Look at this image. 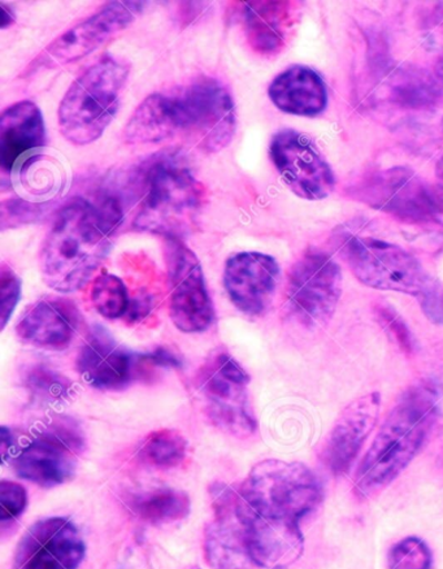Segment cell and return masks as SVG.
I'll return each instance as SVG.
<instances>
[{
    "instance_id": "7402d4cb",
    "label": "cell",
    "mask_w": 443,
    "mask_h": 569,
    "mask_svg": "<svg viewBox=\"0 0 443 569\" xmlns=\"http://www.w3.org/2000/svg\"><path fill=\"white\" fill-rule=\"evenodd\" d=\"M269 96L280 111L302 118L318 117L328 103L322 77L304 66H293L280 73L271 82Z\"/></svg>"
},
{
    "instance_id": "e575fe53",
    "label": "cell",
    "mask_w": 443,
    "mask_h": 569,
    "mask_svg": "<svg viewBox=\"0 0 443 569\" xmlns=\"http://www.w3.org/2000/svg\"><path fill=\"white\" fill-rule=\"evenodd\" d=\"M435 176H437V180L443 188V157L439 160L437 166H435Z\"/></svg>"
},
{
    "instance_id": "44dd1931",
    "label": "cell",
    "mask_w": 443,
    "mask_h": 569,
    "mask_svg": "<svg viewBox=\"0 0 443 569\" xmlns=\"http://www.w3.org/2000/svg\"><path fill=\"white\" fill-rule=\"evenodd\" d=\"M46 143L43 114L34 102L14 103L0 118V166L13 172Z\"/></svg>"
},
{
    "instance_id": "6da1fadb",
    "label": "cell",
    "mask_w": 443,
    "mask_h": 569,
    "mask_svg": "<svg viewBox=\"0 0 443 569\" xmlns=\"http://www.w3.org/2000/svg\"><path fill=\"white\" fill-rule=\"evenodd\" d=\"M323 498L322 483L302 463L266 459L252 468L234 491V506L255 566L286 569L300 560L301 522L318 511Z\"/></svg>"
},
{
    "instance_id": "f546056e",
    "label": "cell",
    "mask_w": 443,
    "mask_h": 569,
    "mask_svg": "<svg viewBox=\"0 0 443 569\" xmlns=\"http://www.w3.org/2000/svg\"><path fill=\"white\" fill-rule=\"evenodd\" d=\"M28 503V495L24 487L13 481L0 482V520L2 526L12 525L21 517Z\"/></svg>"
},
{
    "instance_id": "277c9868",
    "label": "cell",
    "mask_w": 443,
    "mask_h": 569,
    "mask_svg": "<svg viewBox=\"0 0 443 569\" xmlns=\"http://www.w3.org/2000/svg\"><path fill=\"white\" fill-rule=\"evenodd\" d=\"M129 74L125 59L105 57L78 77L59 106L61 136L74 146L97 142L117 117Z\"/></svg>"
},
{
    "instance_id": "7c38bea8",
    "label": "cell",
    "mask_w": 443,
    "mask_h": 569,
    "mask_svg": "<svg viewBox=\"0 0 443 569\" xmlns=\"http://www.w3.org/2000/svg\"><path fill=\"white\" fill-rule=\"evenodd\" d=\"M164 249L171 283L172 322L183 333L204 332L215 319V311L200 260L179 238H165Z\"/></svg>"
},
{
    "instance_id": "ba28073f",
    "label": "cell",
    "mask_w": 443,
    "mask_h": 569,
    "mask_svg": "<svg viewBox=\"0 0 443 569\" xmlns=\"http://www.w3.org/2000/svg\"><path fill=\"white\" fill-rule=\"evenodd\" d=\"M181 133L198 149L217 153L232 142L235 128V107L231 91L212 77H200L179 94Z\"/></svg>"
},
{
    "instance_id": "836d02e7",
    "label": "cell",
    "mask_w": 443,
    "mask_h": 569,
    "mask_svg": "<svg viewBox=\"0 0 443 569\" xmlns=\"http://www.w3.org/2000/svg\"><path fill=\"white\" fill-rule=\"evenodd\" d=\"M2 430H3L2 456H3V459H6L7 452H9V450L11 449L12 437H11L10 430L7 429L6 427H3Z\"/></svg>"
},
{
    "instance_id": "d4e9b609",
    "label": "cell",
    "mask_w": 443,
    "mask_h": 569,
    "mask_svg": "<svg viewBox=\"0 0 443 569\" xmlns=\"http://www.w3.org/2000/svg\"><path fill=\"white\" fill-rule=\"evenodd\" d=\"M190 498L175 489H158L135 497L131 507L143 521L154 526L172 525L187 519L190 513Z\"/></svg>"
},
{
    "instance_id": "4dcf8cb0",
    "label": "cell",
    "mask_w": 443,
    "mask_h": 569,
    "mask_svg": "<svg viewBox=\"0 0 443 569\" xmlns=\"http://www.w3.org/2000/svg\"><path fill=\"white\" fill-rule=\"evenodd\" d=\"M21 296V280L20 277L14 273L11 267L3 264L2 272H0V321H2V329L6 328L7 322L12 317L14 309L19 303Z\"/></svg>"
},
{
    "instance_id": "f1b7e54d",
    "label": "cell",
    "mask_w": 443,
    "mask_h": 569,
    "mask_svg": "<svg viewBox=\"0 0 443 569\" xmlns=\"http://www.w3.org/2000/svg\"><path fill=\"white\" fill-rule=\"evenodd\" d=\"M430 546L419 537H406L389 551V569H432Z\"/></svg>"
},
{
    "instance_id": "83f0119b",
    "label": "cell",
    "mask_w": 443,
    "mask_h": 569,
    "mask_svg": "<svg viewBox=\"0 0 443 569\" xmlns=\"http://www.w3.org/2000/svg\"><path fill=\"white\" fill-rule=\"evenodd\" d=\"M24 386L30 395L42 402L63 401L71 393V382L44 365H36L28 369Z\"/></svg>"
},
{
    "instance_id": "5bb4252c",
    "label": "cell",
    "mask_w": 443,
    "mask_h": 569,
    "mask_svg": "<svg viewBox=\"0 0 443 569\" xmlns=\"http://www.w3.org/2000/svg\"><path fill=\"white\" fill-rule=\"evenodd\" d=\"M85 552V542L71 520L48 518L37 521L22 536L14 553V569H78Z\"/></svg>"
},
{
    "instance_id": "1f68e13d",
    "label": "cell",
    "mask_w": 443,
    "mask_h": 569,
    "mask_svg": "<svg viewBox=\"0 0 443 569\" xmlns=\"http://www.w3.org/2000/svg\"><path fill=\"white\" fill-rule=\"evenodd\" d=\"M381 319L384 320L385 326L395 336L396 341L402 345L403 349L410 351L412 349L409 329L404 327L403 322L396 317L395 313L389 309L381 310Z\"/></svg>"
},
{
    "instance_id": "8fae6325",
    "label": "cell",
    "mask_w": 443,
    "mask_h": 569,
    "mask_svg": "<svg viewBox=\"0 0 443 569\" xmlns=\"http://www.w3.org/2000/svg\"><path fill=\"white\" fill-rule=\"evenodd\" d=\"M142 2H112L105 4L93 17L59 36L27 68L26 74L41 69H53L74 63L101 48L113 36L127 29L140 17Z\"/></svg>"
},
{
    "instance_id": "52a82bcc",
    "label": "cell",
    "mask_w": 443,
    "mask_h": 569,
    "mask_svg": "<svg viewBox=\"0 0 443 569\" xmlns=\"http://www.w3.org/2000/svg\"><path fill=\"white\" fill-rule=\"evenodd\" d=\"M351 272L365 287L425 298L433 284L422 264L401 246L369 237H353L345 246Z\"/></svg>"
},
{
    "instance_id": "484cf974",
    "label": "cell",
    "mask_w": 443,
    "mask_h": 569,
    "mask_svg": "<svg viewBox=\"0 0 443 569\" xmlns=\"http://www.w3.org/2000/svg\"><path fill=\"white\" fill-rule=\"evenodd\" d=\"M188 456V441L178 430L160 429L149 435L140 450L144 463L163 469L178 467Z\"/></svg>"
},
{
    "instance_id": "4fadbf2b",
    "label": "cell",
    "mask_w": 443,
    "mask_h": 569,
    "mask_svg": "<svg viewBox=\"0 0 443 569\" xmlns=\"http://www.w3.org/2000/svg\"><path fill=\"white\" fill-rule=\"evenodd\" d=\"M270 157L296 197L322 201L332 194L335 183L332 168L310 137L293 129L281 130L272 138Z\"/></svg>"
},
{
    "instance_id": "d6a6232c",
    "label": "cell",
    "mask_w": 443,
    "mask_h": 569,
    "mask_svg": "<svg viewBox=\"0 0 443 569\" xmlns=\"http://www.w3.org/2000/svg\"><path fill=\"white\" fill-rule=\"evenodd\" d=\"M0 9H2V19H0V27H2V29L11 27L14 22L13 12L9 9V7H6L4 3H0Z\"/></svg>"
},
{
    "instance_id": "7a4b0ae2",
    "label": "cell",
    "mask_w": 443,
    "mask_h": 569,
    "mask_svg": "<svg viewBox=\"0 0 443 569\" xmlns=\"http://www.w3.org/2000/svg\"><path fill=\"white\" fill-rule=\"evenodd\" d=\"M124 221L118 198H75L61 207L42 243L40 267L48 287L72 293L91 280L109 256Z\"/></svg>"
},
{
    "instance_id": "ffe728a7",
    "label": "cell",
    "mask_w": 443,
    "mask_h": 569,
    "mask_svg": "<svg viewBox=\"0 0 443 569\" xmlns=\"http://www.w3.org/2000/svg\"><path fill=\"white\" fill-rule=\"evenodd\" d=\"M234 19L249 48L272 57L286 44L294 21L292 2H235Z\"/></svg>"
},
{
    "instance_id": "e0dca14e",
    "label": "cell",
    "mask_w": 443,
    "mask_h": 569,
    "mask_svg": "<svg viewBox=\"0 0 443 569\" xmlns=\"http://www.w3.org/2000/svg\"><path fill=\"white\" fill-rule=\"evenodd\" d=\"M381 395L377 391L355 399L345 407L326 436L322 449L324 466L334 476L346 473L379 420Z\"/></svg>"
},
{
    "instance_id": "9a60e30c",
    "label": "cell",
    "mask_w": 443,
    "mask_h": 569,
    "mask_svg": "<svg viewBox=\"0 0 443 569\" xmlns=\"http://www.w3.org/2000/svg\"><path fill=\"white\" fill-rule=\"evenodd\" d=\"M280 266L262 252H239L226 260L224 287L236 310L249 317H262L276 297Z\"/></svg>"
},
{
    "instance_id": "603a6c76",
    "label": "cell",
    "mask_w": 443,
    "mask_h": 569,
    "mask_svg": "<svg viewBox=\"0 0 443 569\" xmlns=\"http://www.w3.org/2000/svg\"><path fill=\"white\" fill-rule=\"evenodd\" d=\"M181 133L178 98L155 92L137 107L124 128L128 143H159Z\"/></svg>"
},
{
    "instance_id": "d6986e66",
    "label": "cell",
    "mask_w": 443,
    "mask_h": 569,
    "mask_svg": "<svg viewBox=\"0 0 443 569\" xmlns=\"http://www.w3.org/2000/svg\"><path fill=\"white\" fill-rule=\"evenodd\" d=\"M80 312L63 298H44L30 306L17 326L22 342L44 350L70 346L80 326Z\"/></svg>"
},
{
    "instance_id": "ac0fdd59",
    "label": "cell",
    "mask_w": 443,
    "mask_h": 569,
    "mask_svg": "<svg viewBox=\"0 0 443 569\" xmlns=\"http://www.w3.org/2000/svg\"><path fill=\"white\" fill-rule=\"evenodd\" d=\"M215 518L204 529V553L212 569H254L246 533L236 515L234 491L218 489Z\"/></svg>"
},
{
    "instance_id": "30bf717a",
    "label": "cell",
    "mask_w": 443,
    "mask_h": 569,
    "mask_svg": "<svg viewBox=\"0 0 443 569\" xmlns=\"http://www.w3.org/2000/svg\"><path fill=\"white\" fill-rule=\"evenodd\" d=\"M83 446L82 433L72 421L52 422L14 456L12 466L19 478L37 486H63L74 478Z\"/></svg>"
},
{
    "instance_id": "cb8c5ba5",
    "label": "cell",
    "mask_w": 443,
    "mask_h": 569,
    "mask_svg": "<svg viewBox=\"0 0 443 569\" xmlns=\"http://www.w3.org/2000/svg\"><path fill=\"white\" fill-rule=\"evenodd\" d=\"M385 194L381 207L389 212L412 220L443 219V204L437 201V197L410 173L399 172L387 177Z\"/></svg>"
},
{
    "instance_id": "2e32d148",
    "label": "cell",
    "mask_w": 443,
    "mask_h": 569,
    "mask_svg": "<svg viewBox=\"0 0 443 569\" xmlns=\"http://www.w3.org/2000/svg\"><path fill=\"white\" fill-rule=\"evenodd\" d=\"M78 369L89 386L101 390L124 389L144 380L142 356L122 348L103 329H95L83 343Z\"/></svg>"
},
{
    "instance_id": "8d00e7d4",
    "label": "cell",
    "mask_w": 443,
    "mask_h": 569,
    "mask_svg": "<svg viewBox=\"0 0 443 569\" xmlns=\"http://www.w3.org/2000/svg\"><path fill=\"white\" fill-rule=\"evenodd\" d=\"M183 569H201L200 567H197V566H189L187 568H183Z\"/></svg>"
},
{
    "instance_id": "4316f807",
    "label": "cell",
    "mask_w": 443,
    "mask_h": 569,
    "mask_svg": "<svg viewBox=\"0 0 443 569\" xmlns=\"http://www.w3.org/2000/svg\"><path fill=\"white\" fill-rule=\"evenodd\" d=\"M90 301L95 311L109 320L127 317L129 307H131V298H129L124 281L111 273H102L97 277L90 289Z\"/></svg>"
},
{
    "instance_id": "d590c367",
    "label": "cell",
    "mask_w": 443,
    "mask_h": 569,
    "mask_svg": "<svg viewBox=\"0 0 443 569\" xmlns=\"http://www.w3.org/2000/svg\"><path fill=\"white\" fill-rule=\"evenodd\" d=\"M435 72H437L440 79L443 81V57L439 60L437 68H435Z\"/></svg>"
},
{
    "instance_id": "3957f363",
    "label": "cell",
    "mask_w": 443,
    "mask_h": 569,
    "mask_svg": "<svg viewBox=\"0 0 443 569\" xmlns=\"http://www.w3.org/2000/svg\"><path fill=\"white\" fill-rule=\"evenodd\" d=\"M440 391L430 382L410 388L389 412L355 475L359 498L370 499L400 478L422 450L439 417Z\"/></svg>"
},
{
    "instance_id": "9c48e42d",
    "label": "cell",
    "mask_w": 443,
    "mask_h": 569,
    "mask_svg": "<svg viewBox=\"0 0 443 569\" xmlns=\"http://www.w3.org/2000/svg\"><path fill=\"white\" fill-rule=\"evenodd\" d=\"M343 274L338 261L311 252L290 269L285 289L286 311L305 329L324 328L338 309Z\"/></svg>"
},
{
    "instance_id": "8992f818",
    "label": "cell",
    "mask_w": 443,
    "mask_h": 569,
    "mask_svg": "<svg viewBox=\"0 0 443 569\" xmlns=\"http://www.w3.org/2000/svg\"><path fill=\"white\" fill-rule=\"evenodd\" d=\"M249 386L250 376L226 352L211 358L198 373V390L209 420L236 438H249L258 428Z\"/></svg>"
},
{
    "instance_id": "5b68a950",
    "label": "cell",
    "mask_w": 443,
    "mask_h": 569,
    "mask_svg": "<svg viewBox=\"0 0 443 569\" xmlns=\"http://www.w3.org/2000/svg\"><path fill=\"white\" fill-rule=\"evenodd\" d=\"M205 196V188L188 168L171 159L155 161L144 174L134 226L181 240L197 226Z\"/></svg>"
}]
</instances>
